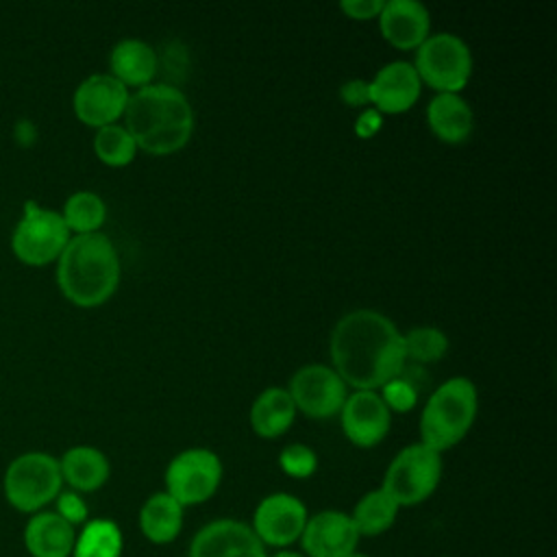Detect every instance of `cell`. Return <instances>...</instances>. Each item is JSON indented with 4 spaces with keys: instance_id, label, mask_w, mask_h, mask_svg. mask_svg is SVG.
<instances>
[{
    "instance_id": "6da1fadb",
    "label": "cell",
    "mask_w": 557,
    "mask_h": 557,
    "mask_svg": "<svg viewBox=\"0 0 557 557\" xmlns=\"http://www.w3.org/2000/svg\"><path fill=\"white\" fill-rule=\"evenodd\" d=\"M331 361L346 387L376 392L405 370L403 333L374 309L348 311L331 331Z\"/></svg>"
},
{
    "instance_id": "7a4b0ae2",
    "label": "cell",
    "mask_w": 557,
    "mask_h": 557,
    "mask_svg": "<svg viewBox=\"0 0 557 557\" xmlns=\"http://www.w3.org/2000/svg\"><path fill=\"white\" fill-rule=\"evenodd\" d=\"M122 117L135 146L154 157L178 152L194 133V109L187 96L170 83L139 87L131 94Z\"/></svg>"
},
{
    "instance_id": "3957f363",
    "label": "cell",
    "mask_w": 557,
    "mask_h": 557,
    "mask_svg": "<svg viewBox=\"0 0 557 557\" xmlns=\"http://www.w3.org/2000/svg\"><path fill=\"white\" fill-rule=\"evenodd\" d=\"M120 257L102 233L74 235L57 259V283L63 296L78 307L107 302L120 283Z\"/></svg>"
},
{
    "instance_id": "277c9868",
    "label": "cell",
    "mask_w": 557,
    "mask_h": 557,
    "mask_svg": "<svg viewBox=\"0 0 557 557\" xmlns=\"http://www.w3.org/2000/svg\"><path fill=\"white\" fill-rule=\"evenodd\" d=\"M476 411L479 394L468 376L444 381L429 396L420 413V442L442 455L468 435Z\"/></svg>"
},
{
    "instance_id": "5b68a950",
    "label": "cell",
    "mask_w": 557,
    "mask_h": 557,
    "mask_svg": "<svg viewBox=\"0 0 557 557\" xmlns=\"http://www.w3.org/2000/svg\"><path fill=\"white\" fill-rule=\"evenodd\" d=\"M63 485L59 459L41 453L30 450L15 457L2 479V492L7 503L22 513H37L44 511L48 503H52Z\"/></svg>"
},
{
    "instance_id": "8992f818",
    "label": "cell",
    "mask_w": 557,
    "mask_h": 557,
    "mask_svg": "<svg viewBox=\"0 0 557 557\" xmlns=\"http://www.w3.org/2000/svg\"><path fill=\"white\" fill-rule=\"evenodd\" d=\"M411 63L420 83L437 94H459L472 76V52L468 44L453 33L429 35L416 48Z\"/></svg>"
},
{
    "instance_id": "52a82bcc",
    "label": "cell",
    "mask_w": 557,
    "mask_h": 557,
    "mask_svg": "<svg viewBox=\"0 0 557 557\" xmlns=\"http://www.w3.org/2000/svg\"><path fill=\"white\" fill-rule=\"evenodd\" d=\"M442 455L422 442L405 446L387 466L383 490L398 507H411L426 500L440 485Z\"/></svg>"
},
{
    "instance_id": "ba28073f",
    "label": "cell",
    "mask_w": 557,
    "mask_h": 557,
    "mask_svg": "<svg viewBox=\"0 0 557 557\" xmlns=\"http://www.w3.org/2000/svg\"><path fill=\"white\" fill-rule=\"evenodd\" d=\"M70 242V228L65 226L59 211L44 209L28 200L24 215L15 224L11 244L13 252L28 265H44L63 252Z\"/></svg>"
},
{
    "instance_id": "9c48e42d",
    "label": "cell",
    "mask_w": 557,
    "mask_h": 557,
    "mask_svg": "<svg viewBox=\"0 0 557 557\" xmlns=\"http://www.w3.org/2000/svg\"><path fill=\"white\" fill-rule=\"evenodd\" d=\"M222 481V461L209 448H187L165 468V492L183 507L209 500Z\"/></svg>"
},
{
    "instance_id": "30bf717a",
    "label": "cell",
    "mask_w": 557,
    "mask_h": 557,
    "mask_svg": "<svg viewBox=\"0 0 557 557\" xmlns=\"http://www.w3.org/2000/svg\"><path fill=\"white\" fill-rule=\"evenodd\" d=\"M287 392L296 405V411L300 409L305 416L318 420L339 413L348 396V387L339 374L322 363H307L296 370L289 379Z\"/></svg>"
},
{
    "instance_id": "8fae6325",
    "label": "cell",
    "mask_w": 557,
    "mask_h": 557,
    "mask_svg": "<svg viewBox=\"0 0 557 557\" xmlns=\"http://www.w3.org/2000/svg\"><path fill=\"white\" fill-rule=\"evenodd\" d=\"M307 520L309 513L300 498L287 492H276L257 505L250 529L263 546L287 548L300 540Z\"/></svg>"
},
{
    "instance_id": "7c38bea8",
    "label": "cell",
    "mask_w": 557,
    "mask_h": 557,
    "mask_svg": "<svg viewBox=\"0 0 557 557\" xmlns=\"http://www.w3.org/2000/svg\"><path fill=\"white\" fill-rule=\"evenodd\" d=\"M128 87L111 74H91L74 91L72 104L76 117L94 128L117 124L128 104Z\"/></svg>"
},
{
    "instance_id": "4fadbf2b",
    "label": "cell",
    "mask_w": 557,
    "mask_h": 557,
    "mask_svg": "<svg viewBox=\"0 0 557 557\" xmlns=\"http://www.w3.org/2000/svg\"><path fill=\"white\" fill-rule=\"evenodd\" d=\"M339 420L350 444L372 448L385 440L392 424V411L385 407L381 394L355 389L350 396H346L339 409Z\"/></svg>"
},
{
    "instance_id": "5bb4252c",
    "label": "cell",
    "mask_w": 557,
    "mask_h": 557,
    "mask_svg": "<svg viewBox=\"0 0 557 557\" xmlns=\"http://www.w3.org/2000/svg\"><path fill=\"white\" fill-rule=\"evenodd\" d=\"M187 557H268V550L250 524L222 518L194 535Z\"/></svg>"
},
{
    "instance_id": "9a60e30c",
    "label": "cell",
    "mask_w": 557,
    "mask_h": 557,
    "mask_svg": "<svg viewBox=\"0 0 557 557\" xmlns=\"http://www.w3.org/2000/svg\"><path fill=\"white\" fill-rule=\"evenodd\" d=\"M359 540L350 513L324 509L307 520L298 542L305 557H348L355 553Z\"/></svg>"
},
{
    "instance_id": "2e32d148",
    "label": "cell",
    "mask_w": 557,
    "mask_h": 557,
    "mask_svg": "<svg viewBox=\"0 0 557 557\" xmlns=\"http://www.w3.org/2000/svg\"><path fill=\"white\" fill-rule=\"evenodd\" d=\"M422 91V83L407 61H392L383 65L372 81H368L370 104L379 113L396 115L409 111Z\"/></svg>"
},
{
    "instance_id": "e0dca14e",
    "label": "cell",
    "mask_w": 557,
    "mask_h": 557,
    "mask_svg": "<svg viewBox=\"0 0 557 557\" xmlns=\"http://www.w3.org/2000/svg\"><path fill=\"white\" fill-rule=\"evenodd\" d=\"M379 28L387 44L398 50H416L431 30V17L422 2L387 0L379 13Z\"/></svg>"
},
{
    "instance_id": "ac0fdd59",
    "label": "cell",
    "mask_w": 557,
    "mask_h": 557,
    "mask_svg": "<svg viewBox=\"0 0 557 557\" xmlns=\"http://www.w3.org/2000/svg\"><path fill=\"white\" fill-rule=\"evenodd\" d=\"M76 529L54 511H37L24 527V546L30 557H72Z\"/></svg>"
},
{
    "instance_id": "d6986e66",
    "label": "cell",
    "mask_w": 557,
    "mask_h": 557,
    "mask_svg": "<svg viewBox=\"0 0 557 557\" xmlns=\"http://www.w3.org/2000/svg\"><path fill=\"white\" fill-rule=\"evenodd\" d=\"M111 76L124 87H146L159 72L157 50L141 39H122L109 54Z\"/></svg>"
},
{
    "instance_id": "ffe728a7",
    "label": "cell",
    "mask_w": 557,
    "mask_h": 557,
    "mask_svg": "<svg viewBox=\"0 0 557 557\" xmlns=\"http://www.w3.org/2000/svg\"><path fill=\"white\" fill-rule=\"evenodd\" d=\"M426 124L444 144H463L474 128V113L459 94H437L426 107Z\"/></svg>"
},
{
    "instance_id": "44dd1931",
    "label": "cell",
    "mask_w": 557,
    "mask_h": 557,
    "mask_svg": "<svg viewBox=\"0 0 557 557\" xmlns=\"http://www.w3.org/2000/svg\"><path fill=\"white\" fill-rule=\"evenodd\" d=\"M59 468L63 483H67L78 494L100 490L111 474L107 455L94 446L67 448L59 459Z\"/></svg>"
},
{
    "instance_id": "7402d4cb",
    "label": "cell",
    "mask_w": 557,
    "mask_h": 557,
    "mask_svg": "<svg viewBox=\"0 0 557 557\" xmlns=\"http://www.w3.org/2000/svg\"><path fill=\"white\" fill-rule=\"evenodd\" d=\"M296 418V405L287 389L268 387L263 389L250 407V426L259 437L274 440L283 435Z\"/></svg>"
},
{
    "instance_id": "603a6c76",
    "label": "cell",
    "mask_w": 557,
    "mask_h": 557,
    "mask_svg": "<svg viewBox=\"0 0 557 557\" xmlns=\"http://www.w3.org/2000/svg\"><path fill=\"white\" fill-rule=\"evenodd\" d=\"M183 509L168 492H157L139 509V531L152 544H170L183 529Z\"/></svg>"
},
{
    "instance_id": "cb8c5ba5",
    "label": "cell",
    "mask_w": 557,
    "mask_h": 557,
    "mask_svg": "<svg viewBox=\"0 0 557 557\" xmlns=\"http://www.w3.org/2000/svg\"><path fill=\"white\" fill-rule=\"evenodd\" d=\"M398 509L400 507L396 505V500L383 487H376L357 500L350 520L359 537H374L385 533L396 522Z\"/></svg>"
},
{
    "instance_id": "d4e9b609",
    "label": "cell",
    "mask_w": 557,
    "mask_h": 557,
    "mask_svg": "<svg viewBox=\"0 0 557 557\" xmlns=\"http://www.w3.org/2000/svg\"><path fill=\"white\" fill-rule=\"evenodd\" d=\"M124 537L120 527L109 518L87 520L76 531L72 557H122Z\"/></svg>"
},
{
    "instance_id": "484cf974",
    "label": "cell",
    "mask_w": 557,
    "mask_h": 557,
    "mask_svg": "<svg viewBox=\"0 0 557 557\" xmlns=\"http://www.w3.org/2000/svg\"><path fill=\"white\" fill-rule=\"evenodd\" d=\"M61 218L70 231L76 235L100 233L107 218V205L96 191H74L61 211Z\"/></svg>"
},
{
    "instance_id": "4316f807",
    "label": "cell",
    "mask_w": 557,
    "mask_h": 557,
    "mask_svg": "<svg viewBox=\"0 0 557 557\" xmlns=\"http://www.w3.org/2000/svg\"><path fill=\"white\" fill-rule=\"evenodd\" d=\"M94 152L102 163L111 168H124L135 159L137 146L124 124H109L98 128L94 137Z\"/></svg>"
},
{
    "instance_id": "83f0119b",
    "label": "cell",
    "mask_w": 557,
    "mask_h": 557,
    "mask_svg": "<svg viewBox=\"0 0 557 557\" xmlns=\"http://www.w3.org/2000/svg\"><path fill=\"white\" fill-rule=\"evenodd\" d=\"M405 357L416 363L440 361L448 350V337L437 326H416L403 335Z\"/></svg>"
},
{
    "instance_id": "f1b7e54d",
    "label": "cell",
    "mask_w": 557,
    "mask_h": 557,
    "mask_svg": "<svg viewBox=\"0 0 557 557\" xmlns=\"http://www.w3.org/2000/svg\"><path fill=\"white\" fill-rule=\"evenodd\" d=\"M278 466L287 476L309 479L318 470V455L307 444H289L281 450Z\"/></svg>"
},
{
    "instance_id": "f546056e",
    "label": "cell",
    "mask_w": 557,
    "mask_h": 557,
    "mask_svg": "<svg viewBox=\"0 0 557 557\" xmlns=\"http://www.w3.org/2000/svg\"><path fill=\"white\" fill-rule=\"evenodd\" d=\"M381 389V398L389 411H409L418 403V387L403 379V374L385 383Z\"/></svg>"
},
{
    "instance_id": "4dcf8cb0",
    "label": "cell",
    "mask_w": 557,
    "mask_h": 557,
    "mask_svg": "<svg viewBox=\"0 0 557 557\" xmlns=\"http://www.w3.org/2000/svg\"><path fill=\"white\" fill-rule=\"evenodd\" d=\"M57 503V509L54 513H59L67 524H72L74 529L76 527H83L87 520H89V507L85 503V498L74 492V490H61L59 496L54 498Z\"/></svg>"
},
{
    "instance_id": "1f68e13d",
    "label": "cell",
    "mask_w": 557,
    "mask_h": 557,
    "mask_svg": "<svg viewBox=\"0 0 557 557\" xmlns=\"http://www.w3.org/2000/svg\"><path fill=\"white\" fill-rule=\"evenodd\" d=\"M339 9L346 17L357 20V22H366V20H376L381 9H383V0H342Z\"/></svg>"
},
{
    "instance_id": "d6a6232c",
    "label": "cell",
    "mask_w": 557,
    "mask_h": 557,
    "mask_svg": "<svg viewBox=\"0 0 557 557\" xmlns=\"http://www.w3.org/2000/svg\"><path fill=\"white\" fill-rule=\"evenodd\" d=\"M339 98L348 107H366L370 104V94H368V81L363 78H350L339 87Z\"/></svg>"
},
{
    "instance_id": "836d02e7",
    "label": "cell",
    "mask_w": 557,
    "mask_h": 557,
    "mask_svg": "<svg viewBox=\"0 0 557 557\" xmlns=\"http://www.w3.org/2000/svg\"><path fill=\"white\" fill-rule=\"evenodd\" d=\"M379 128H381V113H379L376 109H372V107L366 109V111L359 115L357 126H355V131H357L359 137H370V135H374Z\"/></svg>"
},
{
    "instance_id": "e575fe53",
    "label": "cell",
    "mask_w": 557,
    "mask_h": 557,
    "mask_svg": "<svg viewBox=\"0 0 557 557\" xmlns=\"http://www.w3.org/2000/svg\"><path fill=\"white\" fill-rule=\"evenodd\" d=\"M37 137V128L30 120H20L17 126H15V139L22 144V146H28L33 144Z\"/></svg>"
},
{
    "instance_id": "d590c367",
    "label": "cell",
    "mask_w": 557,
    "mask_h": 557,
    "mask_svg": "<svg viewBox=\"0 0 557 557\" xmlns=\"http://www.w3.org/2000/svg\"><path fill=\"white\" fill-rule=\"evenodd\" d=\"M268 557H305L302 553H296V550H278L274 555H268Z\"/></svg>"
},
{
    "instance_id": "8d00e7d4",
    "label": "cell",
    "mask_w": 557,
    "mask_h": 557,
    "mask_svg": "<svg viewBox=\"0 0 557 557\" xmlns=\"http://www.w3.org/2000/svg\"><path fill=\"white\" fill-rule=\"evenodd\" d=\"M348 557H368V555H361V553H357V550H355V553H352V555H348Z\"/></svg>"
}]
</instances>
